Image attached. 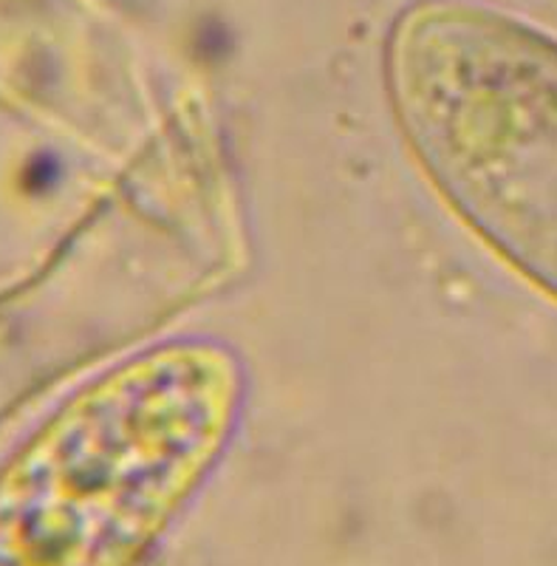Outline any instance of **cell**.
Masks as SVG:
<instances>
[{"instance_id":"cell-2","label":"cell","mask_w":557,"mask_h":566,"mask_svg":"<svg viewBox=\"0 0 557 566\" xmlns=\"http://www.w3.org/2000/svg\"><path fill=\"white\" fill-rule=\"evenodd\" d=\"M385 80L435 190L557 301V40L481 3L417 0L388 32Z\"/></svg>"},{"instance_id":"cell-1","label":"cell","mask_w":557,"mask_h":566,"mask_svg":"<svg viewBox=\"0 0 557 566\" xmlns=\"http://www.w3.org/2000/svg\"><path fill=\"white\" fill-rule=\"evenodd\" d=\"M235 354L176 340L71 399L0 473V566H136L227 448Z\"/></svg>"}]
</instances>
